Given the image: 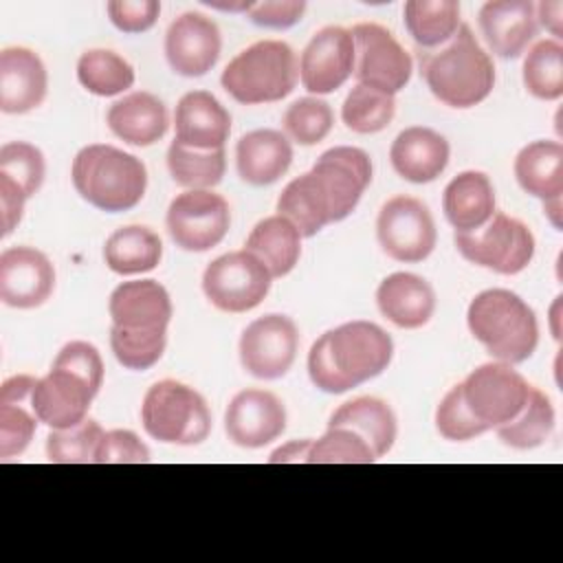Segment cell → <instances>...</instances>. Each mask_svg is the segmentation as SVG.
Returning a JSON list of instances; mask_svg holds the SVG:
<instances>
[{
	"label": "cell",
	"instance_id": "6da1fadb",
	"mask_svg": "<svg viewBox=\"0 0 563 563\" xmlns=\"http://www.w3.org/2000/svg\"><path fill=\"white\" fill-rule=\"evenodd\" d=\"M391 336L372 321H347L323 332L308 352V376L325 394H345L383 374L391 361Z\"/></svg>",
	"mask_w": 563,
	"mask_h": 563
},
{
	"label": "cell",
	"instance_id": "7a4b0ae2",
	"mask_svg": "<svg viewBox=\"0 0 563 563\" xmlns=\"http://www.w3.org/2000/svg\"><path fill=\"white\" fill-rule=\"evenodd\" d=\"M418 62L431 95L451 108L477 106L495 86V66L468 24L440 48H418Z\"/></svg>",
	"mask_w": 563,
	"mask_h": 563
},
{
	"label": "cell",
	"instance_id": "3957f363",
	"mask_svg": "<svg viewBox=\"0 0 563 563\" xmlns=\"http://www.w3.org/2000/svg\"><path fill=\"white\" fill-rule=\"evenodd\" d=\"M471 334L486 352L508 365L523 363L539 343L534 310L512 290L490 288L473 297L466 310Z\"/></svg>",
	"mask_w": 563,
	"mask_h": 563
},
{
	"label": "cell",
	"instance_id": "277c9868",
	"mask_svg": "<svg viewBox=\"0 0 563 563\" xmlns=\"http://www.w3.org/2000/svg\"><path fill=\"white\" fill-rule=\"evenodd\" d=\"M70 178L77 194L106 213L136 207L147 187V169L141 158L106 143L81 147L73 161Z\"/></svg>",
	"mask_w": 563,
	"mask_h": 563
},
{
	"label": "cell",
	"instance_id": "5b68a950",
	"mask_svg": "<svg viewBox=\"0 0 563 563\" xmlns=\"http://www.w3.org/2000/svg\"><path fill=\"white\" fill-rule=\"evenodd\" d=\"M299 66L292 48L279 40H260L240 51L222 70V88L244 106L273 103L292 92Z\"/></svg>",
	"mask_w": 563,
	"mask_h": 563
},
{
	"label": "cell",
	"instance_id": "8992f818",
	"mask_svg": "<svg viewBox=\"0 0 563 563\" xmlns=\"http://www.w3.org/2000/svg\"><path fill=\"white\" fill-rule=\"evenodd\" d=\"M141 422L150 438L165 444L194 446L211 431V411L205 398L178 380L154 383L141 405Z\"/></svg>",
	"mask_w": 563,
	"mask_h": 563
},
{
	"label": "cell",
	"instance_id": "52a82bcc",
	"mask_svg": "<svg viewBox=\"0 0 563 563\" xmlns=\"http://www.w3.org/2000/svg\"><path fill=\"white\" fill-rule=\"evenodd\" d=\"M453 242L464 260L499 275H517L534 257L532 231L504 211H495L475 231H455Z\"/></svg>",
	"mask_w": 563,
	"mask_h": 563
},
{
	"label": "cell",
	"instance_id": "ba28073f",
	"mask_svg": "<svg viewBox=\"0 0 563 563\" xmlns=\"http://www.w3.org/2000/svg\"><path fill=\"white\" fill-rule=\"evenodd\" d=\"M462 398L486 431L510 422L530 396V383L508 363L495 361L475 367L462 383Z\"/></svg>",
	"mask_w": 563,
	"mask_h": 563
},
{
	"label": "cell",
	"instance_id": "9c48e42d",
	"mask_svg": "<svg viewBox=\"0 0 563 563\" xmlns=\"http://www.w3.org/2000/svg\"><path fill=\"white\" fill-rule=\"evenodd\" d=\"M271 282L268 268L246 249L216 257L202 273V290L222 312L257 308L266 299Z\"/></svg>",
	"mask_w": 563,
	"mask_h": 563
},
{
	"label": "cell",
	"instance_id": "30bf717a",
	"mask_svg": "<svg viewBox=\"0 0 563 563\" xmlns=\"http://www.w3.org/2000/svg\"><path fill=\"white\" fill-rule=\"evenodd\" d=\"M376 238L391 260L413 264L433 253L438 231L433 216L422 200L394 196L378 211Z\"/></svg>",
	"mask_w": 563,
	"mask_h": 563
},
{
	"label": "cell",
	"instance_id": "8fae6325",
	"mask_svg": "<svg viewBox=\"0 0 563 563\" xmlns=\"http://www.w3.org/2000/svg\"><path fill=\"white\" fill-rule=\"evenodd\" d=\"M350 33L354 40V75L358 84L387 95L400 92L411 79V55L376 22H361Z\"/></svg>",
	"mask_w": 563,
	"mask_h": 563
},
{
	"label": "cell",
	"instance_id": "7c38bea8",
	"mask_svg": "<svg viewBox=\"0 0 563 563\" xmlns=\"http://www.w3.org/2000/svg\"><path fill=\"white\" fill-rule=\"evenodd\" d=\"M165 224L176 246L202 253L224 240L231 227V209L220 194L189 189L169 202Z\"/></svg>",
	"mask_w": 563,
	"mask_h": 563
},
{
	"label": "cell",
	"instance_id": "4fadbf2b",
	"mask_svg": "<svg viewBox=\"0 0 563 563\" xmlns=\"http://www.w3.org/2000/svg\"><path fill=\"white\" fill-rule=\"evenodd\" d=\"M299 330L286 314H264L251 321L240 336V363L260 380L282 378L295 363Z\"/></svg>",
	"mask_w": 563,
	"mask_h": 563
},
{
	"label": "cell",
	"instance_id": "5bb4252c",
	"mask_svg": "<svg viewBox=\"0 0 563 563\" xmlns=\"http://www.w3.org/2000/svg\"><path fill=\"white\" fill-rule=\"evenodd\" d=\"M310 172L321 180L328 194L332 222L345 220L372 183V161L367 152L352 145L325 150Z\"/></svg>",
	"mask_w": 563,
	"mask_h": 563
},
{
	"label": "cell",
	"instance_id": "9a60e30c",
	"mask_svg": "<svg viewBox=\"0 0 563 563\" xmlns=\"http://www.w3.org/2000/svg\"><path fill=\"white\" fill-rule=\"evenodd\" d=\"M354 73V40L343 26H325L312 35L299 59V79L312 95L341 88Z\"/></svg>",
	"mask_w": 563,
	"mask_h": 563
},
{
	"label": "cell",
	"instance_id": "2e32d148",
	"mask_svg": "<svg viewBox=\"0 0 563 563\" xmlns=\"http://www.w3.org/2000/svg\"><path fill=\"white\" fill-rule=\"evenodd\" d=\"M286 429L284 402L266 389L238 391L224 411V431L242 449H262Z\"/></svg>",
	"mask_w": 563,
	"mask_h": 563
},
{
	"label": "cell",
	"instance_id": "e0dca14e",
	"mask_svg": "<svg viewBox=\"0 0 563 563\" xmlns=\"http://www.w3.org/2000/svg\"><path fill=\"white\" fill-rule=\"evenodd\" d=\"M222 48L218 24L196 11L178 15L165 33V57L174 73L183 77H202L209 73Z\"/></svg>",
	"mask_w": 563,
	"mask_h": 563
},
{
	"label": "cell",
	"instance_id": "ac0fdd59",
	"mask_svg": "<svg viewBox=\"0 0 563 563\" xmlns=\"http://www.w3.org/2000/svg\"><path fill=\"white\" fill-rule=\"evenodd\" d=\"M55 290L51 260L33 246H11L0 253V299L20 310L42 306Z\"/></svg>",
	"mask_w": 563,
	"mask_h": 563
},
{
	"label": "cell",
	"instance_id": "d6986e66",
	"mask_svg": "<svg viewBox=\"0 0 563 563\" xmlns=\"http://www.w3.org/2000/svg\"><path fill=\"white\" fill-rule=\"evenodd\" d=\"M97 391L77 374L59 367L37 378L31 394V409L51 429H68L86 420Z\"/></svg>",
	"mask_w": 563,
	"mask_h": 563
},
{
	"label": "cell",
	"instance_id": "ffe728a7",
	"mask_svg": "<svg viewBox=\"0 0 563 563\" xmlns=\"http://www.w3.org/2000/svg\"><path fill=\"white\" fill-rule=\"evenodd\" d=\"M477 22L488 48L504 59L519 57L539 31L530 0H490L482 4Z\"/></svg>",
	"mask_w": 563,
	"mask_h": 563
},
{
	"label": "cell",
	"instance_id": "44dd1931",
	"mask_svg": "<svg viewBox=\"0 0 563 563\" xmlns=\"http://www.w3.org/2000/svg\"><path fill=\"white\" fill-rule=\"evenodd\" d=\"M48 75L37 53L24 46H9L0 53V110L24 114L42 106Z\"/></svg>",
	"mask_w": 563,
	"mask_h": 563
},
{
	"label": "cell",
	"instance_id": "7402d4cb",
	"mask_svg": "<svg viewBox=\"0 0 563 563\" xmlns=\"http://www.w3.org/2000/svg\"><path fill=\"white\" fill-rule=\"evenodd\" d=\"M112 325L128 330H167L172 321V299L156 279H134L119 284L108 301Z\"/></svg>",
	"mask_w": 563,
	"mask_h": 563
},
{
	"label": "cell",
	"instance_id": "603a6c76",
	"mask_svg": "<svg viewBox=\"0 0 563 563\" xmlns=\"http://www.w3.org/2000/svg\"><path fill=\"white\" fill-rule=\"evenodd\" d=\"M449 141L424 125L405 128L391 143L389 161L394 172L416 185L435 180L449 165Z\"/></svg>",
	"mask_w": 563,
	"mask_h": 563
},
{
	"label": "cell",
	"instance_id": "cb8c5ba5",
	"mask_svg": "<svg viewBox=\"0 0 563 563\" xmlns=\"http://www.w3.org/2000/svg\"><path fill=\"white\" fill-rule=\"evenodd\" d=\"M176 141L196 150L224 147L231 132V114L207 90H191L180 97L174 114Z\"/></svg>",
	"mask_w": 563,
	"mask_h": 563
},
{
	"label": "cell",
	"instance_id": "d4e9b609",
	"mask_svg": "<svg viewBox=\"0 0 563 563\" xmlns=\"http://www.w3.org/2000/svg\"><path fill=\"white\" fill-rule=\"evenodd\" d=\"M376 306L385 319L405 330L429 323L435 312V290L413 273H391L376 288Z\"/></svg>",
	"mask_w": 563,
	"mask_h": 563
},
{
	"label": "cell",
	"instance_id": "484cf974",
	"mask_svg": "<svg viewBox=\"0 0 563 563\" xmlns=\"http://www.w3.org/2000/svg\"><path fill=\"white\" fill-rule=\"evenodd\" d=\"M292 163V145L277 130L246 132L235 145V167L244 183L266 187L277 183Z\"/></svg>",
	"mask_w": 563,
	"mask_h": 563
},
{
	"label": "cell",
	"instance_id": "4316f807",
	"mask_svg": "<svg viewBox=\"0 0 563 563\" xmlns=\"http://www.w3.org/2000/svg\"><path fill=\"white\" fill-rule=\"evenodd\" d=\"M108 128L123 143L147 147L165 136L169 128L167 108L156 95L136 90L110 106Z\"/></svg>",
	"mask_w": 563,
	"mask_h": 563
},
{
	"label": "cell",
	"instance_id": "83f0119b",
	"mask_svg": "<svg viewBox=\"0 0 563 563\" xmlns=\"http://www.w3.org/2000/svg\"><path fill=\"white\" fill-rule=\"evenodd\" d=\"M442 209L455 231H475L495 213V189L484 172H462L446 187Z\"/></svg>",
	"mask_w": 563,
	"mask_h": 563
},
{
	"label": "cell",
	"instance_id": "f1b7e54d",
	"mask_svg": "<svg viewBox=\"0 0 563 563\" xmlns=\"http://www.w3.org/2000/svg\"><path fill=\"white\" fill-rule=\"evenodd\" d=\"M328 427H343L363 438L376 457L389 453L398 435L394 409L374 396H361L343 402L332 416Z\"/></svg>",
	"mask_w": 563,
	"mask_h": 563
},
{
	"label": "cell",
	"instance_id": "f546056e",
	"mask_svg": "<svg viewBox=\"0 0 563 563\" xmlns=\"http://www.w3.org/2000/svg\"><path fill=\"white\" fill-rule=\"evenodd\" d=\"M519 187L539 198L552 200L563 194V145L559 141H532L515 158Z\"/></svg>",
	"mask_w": 563,
	"mask_h": 563
},
{
	"label": "cell",
	"instance_id": "4dcf8cb0",
	"mask_svg": "<svg viewBox=\"0 0 563 563\" xmlns=\"http://www.w3.org/2000/svg\"><path fill=\"white\" fill-rule=\"evenodd\" d=\"M273 277L288 275L301 255V233L284 216H268L260 220L244 244Z\"/></svg>",
	"mask_w": 563,
	"mask_h": 563
},
{
	"label": "cell",
	"instance_id": "1f68e13d",
	"mask_svg": "<svg viewBox=\"0 0 563 563\" xmlns=\"http://www.w3.org/2000/svg\"><path fill=\"white\" fill-rule=\"evenodd\" d=\"M277 213L288 218L301 238H312L332 222L328 194L312 172L292 178L284 187L277 198Z\"/></svg>",
	"mask_w": 563,
	"mask_h": 563
},
{
	"label": "cell",
	"instance_id": "d6a6232c",
	"mask_svg": "<svg viewBox=\"0 0 563 563\" xmlns=\"http://www.w3.org/2000/svg\"><path fill=\"white\" fill-rule=\"evenodd\" d=\"M163 257L161 238L141 224L121 227L106 240L103 260L117 275H139L154 271Z\"/></svg>",
	"mask_w": 563,
	"mask_h": 563
},
{
	"label": "cell",
	"instance_id": "836d02e7",
	"mask_svg": "<svg viewBox=\"0 0 563 563\" xmlns=\"http://www.w3.org/2000/svg\"><path fill=\"white\" fill-rule=\"evenodd\" d=\"M402 15L418 48H438L460 29V4L455 0H409Z\"/></svg>",
	"mask_w": 563,
	"mask_h": 563
},
{
	"label": "cell",
	"instance_id": "e575fe53",
	"mask_svg": "<svg viewBox=\"0 0 563 563\" xmlns=\"http://www.w3.org/2000/svg\"><path fill=\"white\" fill-rule=\"evenodd\" d=\"M554 407L550 398L537 389L530 387V396L523 405V409L506 424L497 427V438L517 451H528L541 446L554 431Z\"/></svg>",
	"mask_w": 563,
	"mask_h": 563
},
{
	"label": "cell",
	"instance_id": "d590c367",
	"mask_svg": "<svg viewBox=\"0 0 563 563\" xmlns=\"http://www.w3.org/2000/svg\"><path fill=\"white\" fill-rule=\"evenodd\" d=\"M167 169L172 178L187 189H211L216 187L227 169L224 147L220 150H196L172 141L167 150Z\"/></svg>",
	"mask_w": 563,
	"mask_h": 563
},
{
	"label": "cell",
	"instance_id": "8d00e7d4",
	"mask_svg": "<svg viewBox=\"0 0 563 563\" xmlns=\"http://www.w3.org/2000/svg\"><path fill=\"white\" fill-rule=\"evenodd\" d=\"M79 84L97 97H114L134 84V68L108 48H90L77 59Z\"/></svg>",
	"mask_w": 563,
	"mask_h": 563
},
{
	"label": "cell",
	"instance_id": "74e56055",
	"mask_svg": "<svg viewBox=\"0 0 563 563\" xmlns=\"http://www.w3.org/2000/svg\"><path fill=\"white\" fill-rule=\"evenodd\" d=\"M523 86L543 101L563 97V46L559 40L537 42L523 59Z\"/></svg>",
	"mask_w": 563,
	"mask_h": 563
},
{
	"label": "cell",
	"instance_id": "f35d334b",
	"mask_svg": "<svg viewBox=\"0 0 563 563\" xmlns=\"http://www.w3.org/2000/svg\"><path fill=\"white\" fill-rule=\"evenodd\" d=\"M396 114L394 95L356 84L341 108L343 123L356 134H374L385 130Z\"/></svg>",
	"mask_w": 563,
	"mask_h": 563
},
{
	"label": "cell",
	"instance_id": "ab89813d",
	"mask_svg": "<svg viewBox=\"0 0 563 563\" xmlns=\"http://www.w3.org/2000/svg\"><path fill=\"white\" fill-rule=\"evenodd\" d=\"M97 420H81L68 429H53L46 438V457L53 464H88L95 462L97 446L103 438Z\"/></svg>",
	"mask_w": 563,
	"mask_h": 563
},
{
	"label": "cell",
	"instance_id": "60d3db41",
	"mask_svg": "<svg viewBox=\"0 0 563 563\" xmlns=\"http://www.w3.org/2000/svg\"><path fill=\"white\" fill-rule=\"evenodd\" d=\"M167 330H128L110 328V347L114 358L128 369H147L163 356Z\"/></svg>",
	"mask_w": 563,
	"mask_h": 563
},
{
	"label": "cell",
	"instance_id": "b9f144b4",
	"mask_svg": "<svg viewBox=\"0 0 563 563\" xmlns=\"http://www.w3.org/2000/svg\"><path fill=\"white\" fill-rule=\"evenodd\" d=\"M282 123L295 143L317 145L330 134L334 114L328 101L317 97H301L286 108Z\"/></svg>",
	"mask_w": 563,
	"mask_h": 563
},
{
	"label": "cell",
	"instance_id": "7bdbcfd3",
	"mask_svg": "<svg viewBox=\"0 0 563 563\" xmlns=\"http://www.w3.org/2000/svg\"><path fill=\"white\" fill-rule=\"evenodd\" d=\"M44 154L26 141H9L0 147V176L18 185L26 198L35 196L44 183Z\"/></svg>",
	"mask_w": 563,
	"mask_h": 563
},
{
	"label": "cell",
	"instance_id": "ee69618b",
	"mask_svg": "<svg viewBox=\"0 0 563 563\" xmlns=\"http://www.w3.org/2000/svg\"><path fill=\"white\" fill-rule=\"evenodd\" d=\"M376 460L369 444L343 427H328L319 440H312L308 453V464H372Z\"/></svg>",
	"mask_w": 563,
	"mask_h": 563
},
{
	"label": "cell",
	"instance_id": "f6af8a7d",
	"mask_svg": "<svg viewBox=\"0 0 563 563\" xmlns=\"http://www.w3.org/2000/svg\"><path fill=\"white\" fill-rule=\"evenodd\" d=\"M435 429L444 440L451 442H466L486 433V427L479 424L468 411L462 398V385H453L440 400L435 409Z\"/></svg>",
	"mask_w": 563,
	"mask_h": 563
},
{
	"label": "cell",
	"instance_id": "bcb514c9",
	"mask_svg": "<svg viewBox=\"0 0 563 563\" xmlns=\"http://www.w3.org/2000/svg\"><path fill=\"white\" fill-rule=\"evenodd\" d=\"M37 416L22 402H0V457L9 460L26 451L33 440Z\"/></svg>",
	"mask_w": 563,
	"mask_h": 563
},
{
	"label": "cell",
	"instance_id": "7dc6e473",
	"mask_svg": "<svg viewBox=\"0 0 563 563\" xmlns=\"http://www.w3.org/2000/svg\"><path fill=\"white\" fill-rule=\"evenodd\" d=\"M53 367L68 369V372L77 374L95 391H99V387L103 383V361H101V354L88 341H70V343H66L57 352V356L53 361Z\"/></svg>",
	"mask_w": 563,
	"mask_h": 563
},
{
	"label": "cell",
	"instance_id": "c3c4849f",
	"mask_svg": "<svg viewBox=\"0 0 563 563\" xmlns=\"http://www.w3.org/2000/svg\"><path fill=\"white\" fill-rule=\"evenodd\" d=\"M150 462V449L128 429L106 431L95 455V464H141Z\"/></svg>",
	"mask_w": 563,
	"mask_h": 563
},
{
	"label": "cell",
	"instance_id": "681fc988",
	"mask_svg": "<svg viewBox=\"0 0 563 563\" xmlns=\"http://www.w3.org/2000/svg\"><path fill=\"white\" fill-rule=\"evenodd\" d=\"M110 22L123 33H143L154 26L161 2L156 0H112L106 4Z\"/></svg>",
	"mask_w": 563,
	"mask_h": 563
},
{
	"label": "cell",
	"instance_id": "f907efd6",
	"mask_svg": "<svg viewBox=\"0 0 563 563\" xmlns=\"http://www.w3.org/2000/svg\"><path fill=\"white\" fill-rule=\"evenodd\" d=\"M306 11L303 0H264V2H253L249 18L253 24L264 26V29H290L295 26Z\"/></svg>",
	"mask_w": 563,
	"mask_h": 563
},
{
	"label": "cell",
	"instance_id": "816d5d0a",
	"mask_svg": "<svg viewBox=\"0 0 563 563\" xmlns=\"http://www.w3.org/2000/svg\"><path fill=\"white\" fill-rule=\"evenodd\" d=\"M29 198L24 191L13 185L9 178L0 176V220H2V238H7L22 220L24 202Z\"/></svg>",
	"mask_w": 563,
	"mask_h": 563
},
{
	"label": "cell",
	"instance_id": "f5cc1de1",
	"mask_svg": "<svg viewBox=\"0 0 563 563\" xmlns=\"http://www.w3.org/2000/svg\"><path fill=\"white\" fill-rule=\"evenodd\" d=\"M35 383H37V378H33L29 374H18V376L7 378L2 383V387H0V402H24V400H31Z\"/></svg>",
	"mask_w": 563,
	"mask_h": 563
},
{
	"label": "cell",
	"instance_id": "db71d44e",
	"mask_svg": "<svg viewBox=\"0 0 563 563\" xmlns=\"http://www.w3.org/2000/svg\"><path fill=\"white\" fill-rule=\"evenodd\" d=\"M310 444H312L310 438L290 440V442L277 446V449L271 453L268 462H271V464H308Z\"/></svg>",
	"mask_w": 563,
	"mask_h": 563
},
{
	"label": "cell",
	"instance_id": "11a10c76",
	"mask_svg": "<svg viewBox=\"0 0 563 563\" xmlns=\"http://www.w3.org/2000/svg\"><path fill=\"white\" fill-rule=\"evenodd\" d=\"M534 13H537V22L541 26H545V31H550L554 35V40L561 37L563 29V2L561 0H543L539 4H534Z\"/></svg>",
	"mask_w": 563,
	"mask_h": 563
},
{
	"label": "cell",
	"instance_id": "9f6ffc18",
	"mask_svg": "<svg viewBox=\"0 0 563 563\" xmlns=\"http://www.w3.org/2000/svg\"><path fill=\"white\" fill-rule=\"evenodd\" d=\"M205 4L207 7H211V9H220V11H231V13H242V11H251V7H253V2H246V0H242V2H213V0H205Z\"/></svg>",
	"mask_w": 563,
	"mask_h": 563
},
{
	"label": "cell",
	"instance_id": "6f0895ef",
	"mask_svg": "<svg viewBox=\"0 0 563 563\" xmlns=\"http://www.w3.org/2000/svg\"><path fill=\"white\" fill-rule=\"evenodd\" d=\"M543 211L550 218V222L554 224V229H561V198H552L543 202Z\"/></svg>",
	"mask_w": 563,
	"mask_h": 563
}]
</instances>
